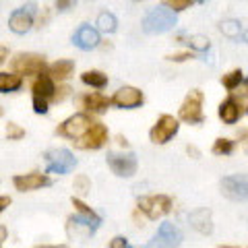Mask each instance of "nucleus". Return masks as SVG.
I'll return each mask as SVG.
<instances>
[{"label":"nucleus","mask_w":248,"mask_h":248,"mask_svg":"<svg viewBox=\"0 0 248 248\" xmlns=\"http://www.w3.org/2000/svg\"><path fill=\"white\" fill-rule=\"evenodd\" d=\"M176 25V13L172 9H153L145 15L143 31L145 33H166Z\"/></svg>","instance_id":"nucleus-1"},{"label":"nucleus","mask_w":248,"mask_h":248,"mask_svg":"<svg viewBox=\"0 0 248 248\" xmlns=\"http://www.w3.org/2000/svg\"><path fill=\"white\" fill-rule=\"evenodd\" d=\"M13 73L19 75H46L48 73V64H46L44 56L40 54H17L11 60Z\"/></svg>","instance_id":"nucleus-2"},{"label":"nucleus","mask_w":248,"mask_h":248,"mask_svg":"<svg viewBox=\"0 0 248 248\" xmlns=\"http://www.w3.org/2000/svg\"><path fill=\"white\" fill-rule=\"evenodd\" d=\"M180 120L188 122V124H201L205 120L203 116V93L201 91H190L186 99L180 106Z\"/></svg>","instance_id":"nucleus-3"},{"label":"nucleus","mask_w":248,"mask_h":248,"mask_svg":"<svg viewBox=\"0 0 248 248\" xmlns=\"http://www.w3.org/2000/svg\"><path fill=\"white\" fill-rule=\"evenodd\" d=\"M221 192L230 201H248V176H226L221 180Z\"/></svg>","instance_id":"nucleus-4"},{"label":"nucleus","mask_w":248,"mask_h":248,"mask_svg":"<svg viewBox=\"0 0 248 248\" xmlns=\"http://www.w3.org/2000/svg\"><path fill=\"white\" fill-rule=\"evenodd\" d=\"M139 209H141L149 219H157V217L170 213V209H172V199L166 197V195L143 197L139 201Z\"/></svg>","instance_id":"nucleus-5"},{"label":"nucleus","mask_w":248,"mask_h":248,"mask_svg":"<svg viewBox=\"0 0 248 248\" xmlns=\"http://www.w3.org/2000/svg\"><path fill=\"white\" fill-rule=\"evenodd\" d=\"M178 126H180V124H178V120L174 118V116L164 114V116H159V120L155 122V126L151 128L149 139L155 145H164L178 133Z\"/></svg>","instance_id":"nucleus-6"},{"label":"nucleus","mask_w":248,"mask_h":248,"mask_svg":"<svg viewBox=\"0 0 248 248\" xmlns=\"http://www.w3.org/2000/svg\"><path fill=\"white\" fill-rule=\"evenodd\" d=\"M93 126V122L89 120V116L85 114H75L71 116L66 122H62L58 126V135L66 137V139H81L87 135V130Z\"/></svg>","instance_id":"nucleus-7"},{"label":"nucleus","mask_w":248,"mask_h":248,"mask_svg":"<svg viewBox=\"0 0 248 248\" xmlns=\"http://www.w3.org/2000/svg\"><path fill=\"white\" fill-rule=\"evenodd\" d=\"M46 164H48V172L52 174H68L75 168V157L71 151L66 149H54L46 153Z\"/></svg>","instance_id":"nucleus-8"},{"label":"nucleus","mask_w":248,"mask_h":248,"mask_svg":"<svg viewBox=\"0 0 248 248\" xmlns=\"http://www.w3.org/2000/svg\"><path fill=\"white\" fill-rule=\"evenodd\" d=\"M178 246H180V232L176 230L174 223H161L157 234L147 244V248H178Z\"/></svg>","instance_id":"nucleus-9"},{"label":"nucleus","mask_w":248,"mask_h":248,"mask_svg":"<svg viewBox=\"0 0 248 248\" xmlns=\"http://www.w3.org/2000/svg\"><path fill=\"white\" fill-rule=\"evenodd\" d=\"M108 166L112 168V172L120 178H130L137 172V157L133 153L128 155H118V153H110L108 155Z\"/></svg>","instance_id":"nucleus-10"},{"label":"nucleus","mask_w":248,"mask_h":248,"mask_svg":"<svg viewBox=\"0 0 248 248\" xmlns=\"http://www.w3.org/2000/svg\"><path fill=\"white\" fill-rule=\"evenodd\" d=\"M35 9H37L35 2H29V4L23 6V9L15 11L11 15V19H9V27L15 31V33H25V31H29L31 25H33Z\"/></svg>","instance_id":"nucleus-11"},{"label":"nucleus","mask_w":248,"mask_h":248,"mask_svg":"<svg viewBox=\"0 0 248 248\" xmlns=\"http://www.w3.org/2000/svg\"><path fill=\"white\" fill-rule=\"evenodd\" d=\"M108 141V130L104 124L93 122V126L87 130V135L81 137V141H77V147L81 149H99Z\"/></svg>","instance_id":"nucleus-12"},{"label":"nucleus","mask_w":248,"mask_h":248,"mask_svg":"<svg viewBox=\"0 0 248 248\" xmlns=\"http://www.w3.org/2000/svg\"><path fill=\"white\" fill-rule=\"evenodd\" d=\"M112 104L124 108V110H130V108H139L143 104V93L135 89V87H120L118 91L114 93Z\"/></svg>","instance_id":"nucleus-13"},{"label":"nucleus","mask_w":248,"mask_h":248,"mask_svg":"<svg viewBox=\"0 0 248 248\" xmlns=\"http://www.w3.org/2000/svg\"><path fill=\"white\" fill-rule=\"evenodd\" d=\"M217 114H219L221 122L226 124H236L240 120V116H242V102H238L236 97H228L226 102L219 104V110H217Z\"/></svg>","instance_id":"nucleus-14"},{"label":"nucleus","mask_w":248,"mask_h":248,"mask_svg":"<svg viewBox=\"0 0 248 248\" xmlns=\"http://www.w3.org/2000/svg\"><path fill=\"white\" fill-rule=\"evenodd\" d=\"M73 42H75L77 48H81V50H91V48H95V46L99 44L97 29H93V27H89V25H81L79 29L75 31Z\"/></svg>","instance_id":"nucleus-15"},{"label":"nucleus","mask_w":248,"mask_h":248,"mask_svg":"<svg viewBox=\"0 0 248 248\" xmlns=\"http://www.w3.org/2000/svg\"><path fill=\"white\" fill-rule=\"evenodd\" d=\"M190 226L195 228L199 234H211L213 232V219L209 209H197L190 213Z\"/></svg>","instance_id":"nucleus-16"},{"label":"nucleus","mask_w":248,"mask_h":248,"mask_svg":"<svg viewBox=\"0 0 248 248\" xmlns=\"http://www.w3.org/2000/svg\"><path fill=\"white\" fill-rule=\"evenodd\" d=\"M50 184V178L44 176V174H25V176H17L15 178V186L17 190H35V188H42V186Z\"/></svg>","instance_id":"nucleus-17"},{"label":"nucleus","mask_w":248,"mask_h":248,"mask_svg":"<svg viewBox=\"0 0 248 248\" xmlns=\"http://www.w3.org/2000/svg\"><path fill=\"white\" fill-rule=\"evenodd\" d=\"M66 230H68V234L71 236H75V238H87V236H91V232L95 230V226H93L91 221H87L83 217H71L68 219V226H66Z\"/></svg>","instance_id":"nucleus-18"},{"label":"nucleus","mask_w":248,"mask_h":248,"mask_svg":"<svg viewBox=\"0 0 248 248\" xmlns=\"http://www.w3.org/2000/svg\"><path fill=\"white\" fill-rule=\"evenodd\" d=\"M110 104H112V99L104 97L102 93H87V95L81 97V106L89 112H104Z\"/></svg>","instance_id":"nucleus-19"},{"label":"nucleus","mask_w":248,"mask_h":248,"mask_svg":"<svg viewBox=\"0 0 248 248\" xmlns=\"http://www.w3.org/2000/svg\"><path fill=\"white\" fill-rule=\"evenodd\" d=\"M33 95H42L46 99H50L54 97V93H56V87H54V81H52V77L46 73V75H40L37 77V81L33 83Z\"/></svg>","instance_id":"nucleus-20"},{"label":"nucleus","mask_w":248,"mask_h":248,"mask_svg":"<svg viewBox=\"0 0 248 248\" xmlns=\"http://www.w3.org/2000/svg\"><path fill=\"white\" fill-rule=\"evenodd\" d=\"M73 71H75V64L71 60H58V62H54L52 66H48V75L58 81L68 79V77L73 75Z\"/></svg>","instance_id":"nucleus-21"},{"label":"nucleus","mask_w":248,"mask_h":248,"mask_svg":"<svg viewBox=\"0 0 248 248\" xmlns=\"http://www.w3.org/2000/svg\"><path fill=\"white\" fill-rule=\"evenodd\" d=\"M219 31L226 37H230V40H238V37L242 35L244 27H242V23H240L238 19H223L219 23Z\"/></svg>","instance_id":"nucleus-22"},{"label":"nucleus","mask_w":248,"mask_h":248,"mask_svg":"<svg viewBox=\"0 0 248 248\" xmlns=\"http://www.w3.org/2000/svg\"><path fill=\"white\" fill-rule=\"evenodd\" d=\"M21 75L19 73H0V93H9L17 91L21 87Z\"/></svg>","instance_id":"nucleus-23"},{"label":"nucleus","mask_w":248,"mask_h":248,"mask_svg":"<svg viewBox=\"0 0 248 248\" xmlns=\"http://www.w3.org/2000/svg\"><path fill=\"white\" fill-rule=\"evenodd\" d=\"M73 205H75V209H77V211H79L83 217H85V219H87V221H91L93 223V226H99V223H102V219H99V215L95 213V211H93V209L91 207H87V205H85L83 203V201L81 199H75L73 197Z\"/></svg>","instance_id":"nucleus-24"},{"label":"nucleus","mask_w":248,"mask_h":248,"mask_svg":"<svg viewBox=\"0 0 248 248\" xmlns=\"http://www.w3.org/2000/svg\"><path fill=\"white\" fill-rule=\"evenodd\" d=\"M81 79L85 85H91V87H97V89H102L108 85V77L104 73H99V71H87V73H83L81 75Z\"/></svg>","instance_id":"nucleus-25"},{"label":"nucleus","mask_w":248,"mask_h":248,"mask_svg":"<svg viewBox=\"0 0 248 248\" xmlns=\"http://www.w3.org/2000/svg\"><path fill=\"white\" fill-rule=\"evenodd\" d=\"M242 81H244V73L240 71V68H234V71H230L228 75L221 77V85H223V87H226L230 93L234 91Z\"/></svg>","instance_id":"nucleus-26"},{"label":"nucleus","mask_w":248,"mask_h":248,"mask_svg":"<svg viewBox=\"0 0 248 248\" xmlns=\"http://www.w3.org/2000/svg\"><path fill=\"white\" fill-rule=\"evenodd\" d=\"M116 17L112 13H102L97 17V29L99 31H104V33H112V31H116Z\"/></svg>","instance_id":"nucleus-27"},{"label":"nucleus","mask_w":248,"mask_h":248,"mask_svg":"<svg viewBox=\"0 0 248 248\" xmlns=\"http://www.w3.org/2000/svg\"><path fill=\"white\" fill-rule=\"evenodd\" d=\"M186 44H188L195 52H207V50H209V46H211L205 35H190L188 40H186Z\"/></svg>","instance_id":"nucleus-28"},{"label":"nucleus","mask_w":248,"mask_h":248,"mask_svg":"<svg viewBox=\"0 0 248 248\" xmlns=\"http://www.w3.org/2000/svg\"><path fill=\"white\" fill-rule=\"evenodd\" d=\"M232 151H234V141H230V139H217L213 143L215 155H230Z\"/></svg>","instance_id":"nucleus-29"},{"label":"nucleus","mask_w":248,"mask_h":248,"mask_svg":"<svg viewBox=\"0 0 248 248\" xmlns=\"http://www.w3.org/2000/svg\"><path fill=\"white\" fill-rule=\"evenodd\" d=\"M192 2H195V0H164V6L172 9L174 13H180V11L190 9V4H192Z\"/></svg>","instance_id":"nucleus-30"},{"label":"nucleus","mask_w":248,"mask_h":248,"mask_svg":"<svg viewBox=\"0 0 248 248\" xmlns=\"http://www.w3.org/2000/svg\"><path fill=\"white\" fill-rule=\"evenodd\" d=\"M232 97H236L238 102H248V79H244L234 91H232Z\"/></svg>","instance_id":"nucleus-31"},{"label":"nucleus","mask_w":248,"mask_h":248,"mask_svg":"<svg viewBox=\"0 0 248 248\" xmlns=\"http://www.w3.org/2000/svg\"><path fill=\"white\" fill-rule=\"evenodd\" d=\"M6 135H9V139H13V141H17V139H23V137H25V130H23L19 124L9 122V124H6Z\"/></svg>","instance_id":"nucleus-32"},{"label":"nucleus","mask_w":248,"mask_h":248,"mask_svg":"<svg viewBox=\"0 0 248 248\" xmlns=\"http://www.w3.org/2000/svg\"><path fill=\"white\" fill-rule=\"evenodd\" d=\"M33 110L37 114H46L48 112V99L42 95H33Z\"/></svg>","instance_id":"nucleus-33"},{"label":"nucleus","mask_w":248,"mask_h":248,"mask_svg":"<svg viewBox=\"0 0 248 248\" xmlns=\"http://www.w3.org/2000/svg\"><path fill=\"white\" fill-rule=\"evenodd\" d=\"M75 190H79V192H89L91 190V182L87 180V176H77L75 178Z\"/></svg>","instance_id":"nucleus-34"},{"label":"nucleus","mask_w":248,"mask_h":248,"mask_svg":"<svg viewBox=\"0 0 248 248\" xmlns=\"http://www.w3.org/2000/svg\"><path fill=\"white\" fill-rule=\"evenodd\" d=\"M68 93H71V87H66V85H62V87L56 89V93H54V102H62V99L68 97Z\"/></svg>","instance_id":"nucleus-35"},{"label":"nucleus","mask_w":248,"mask_h":248,"mask_svg":"<svg viewBox=\"0 0 248 248\" xmlns=\"http://www.w3.org/2000/svg\"><path fill=\"white\" fill-rule=\"evenodd\" d=\"M188 58H192V52H176L172 56H168L170 62H186Z\"/></svg>","instance_id":"nucleus-36"},{"label":"nucleus","mask_w":248,"mask_h":248,"mask_svg":"<svg viewBox=\"0 0 248 248\" xmlns=\"http://www.w3.org/2000/svg\"><path fill=\"white\" fill-rule=\"evenodd\" d=\"M54 2H56V9H58L60 13H66V11L77 2V0H54Z\"/></svg>","instance_id":"nucleus-37"},{"label":"nucleus","mask_w":248,"mask_h":248,"mask_svg":"<svg viewBox=\"0 0 248 248\" xmlns=\"http://www.w3.org/2000/svg\"><path fill=\"white\" fill-rule=\"evenodd\" d=\"M110 248H128V242H126V238H122V236L114 238L112 242H110Z\"/></svg>","instance_id":"nucleus-38"},{"label":"nucleus","mask_w":248,"mask_h":248,"mask_svg":"<svg viewBox=\"0 0 248 248\" xmlns=\"http://www.w3.org/2000/svg\"><path fill=\"white\" fill-rule=\"evenodd\" d=\"M9 205H11V197H0V213H2Z\"/></svg>","instance_id":"nucleus-39"},{"label":"nucleus","mask_w":248,"mask_h":248,"mask_svg":"<svg viewBox=\"0 0 248 248\" xmlns=\"http://www.w3.org/2000/svg\"><path fill=\"white\" fill-rule=\"evenodd\" d=\"M186 151H188V155H195V157H199V155H201V153H199V149H197V147H190V145L186 147Z\"/></svg>","instance_id":"nucleus-40"},{"label":"nucleus","mask_w":248,"mask_h":248,"mask_svg":"<svg viewBox=\"0 0 248 248\" xmlns=\"http://www.w3.org/2000/svg\"><path fill=\"white\" fill-rule=\"evenodd\" d=\"M6 240V228L4 226H0V244H2Z\"/></svg>","instance_id":"nucleus-41"},{"label":"nucleus","mask_w":248,"mask_h":248,"mask_svg":"<svg viewBox=\"0 0 248 248\" xmlns=\"http://www.w3.org/2000/svg\"><path fill=\"white\" fill-rule=\"evenodd\" d=\"M6 56H9V52H6V48H2V46H0V62H4Z\"/></svg>","instance_id":"nucleus-42"},{"label":"nucleus","mask_w":248,"mask_h":248,"mask_svg":"<svg viewBox=\"0 0 248 248\" xmlns=\"http://www.w3.org/2000/svg\"><path fill=\"white\" fill-rule=\"evenodd\" d=\"M240 37H242V40L248 44V29H246V31H242V35H240Z\"/></svg>","instance_id":"nucleus-43"},{"label":"nucleus","mask_w":248,"mask_h":248,"mask_svg":"<svg viewBox=\"0 0 248 248\" xmlns=\"http://www.w3.org/2000/svg\"><path fill=\"white\" fill-rule=\"evenodd\" d=\"M0 116H2V108H0Z\"/></svg>","instance_id":"nucleus-44"},{"label":"nucleus","mask_w":248,"mask_h":248,"mask_svg":"<svg viewBox=\"0 0 248 248\" xmlns=\"http://www.w3.org/2000/svg\"><path fill=\"white\" fill-rule=\"evenodd\" d=\"M56 248H66V246H56Z\"/></svg>","instance_id":"nucleus-45"},{"label":"nucleus","mask_w":248,"mask_h":248,"mask_svg":"<svg viewBox=\"0 0 248 248\" xmlns=\"http://www.w3.org/2000/svg\"><path fill=\"white\" fill-rule=\"evenodd\" d=\"M42 248H52V246H42Z\"/></svg>","instance_id":"nucleus-46"},{"label":"nucleus","mask_w":248,"mask_h":248,"mask_svg":"<svg viewBox=\"0 0 248 248\" xmlns=\"http://www.w3.org/2000/svg\"><path fill=\"white\" fill-rule=\"evenodd\" d=\"M221 248H232V246H221Z\"/></svg>","instance_id":"nucleus-47"},{"label":"nucleus","mask_w":248,"mask_h":248,"mask_svg":"<svg viewBox=\"0 0 248 248\" xmlns=\"http://www.w3.org/2000/svg\"><path fill=\"white\" fill-rule=\"evenodd\" d=\"M199 2H205V0H199Z\"/></svg>","instance_id":"nucleus-48"},{"label":"nucleus","mask_w":248,"mask_h":248,"mask_svg":"<svg viewBox=\"0 0 248 248\" xmlns=\"http://www.w3.org/2000/svg\"><path fill=\"white\" fill-rule=\"evenodd\" d=\"M135 2H139V0H135Z\"/></svg>","instance_id":"nucleus-49"},{"label":"nucleus","mask_w":248,"mask_h":248,"mask_svg":"<svg viewBox=\"0 0 248 248\" xmlns=\"http://www.w3.org/2000/svg\"><path fill=\"white\" fill-rule=\"evenodd\" d=\"M246 112H248V108H246Z\"/></svg>","instance_id":"nucleus-50"}]
</instances>
